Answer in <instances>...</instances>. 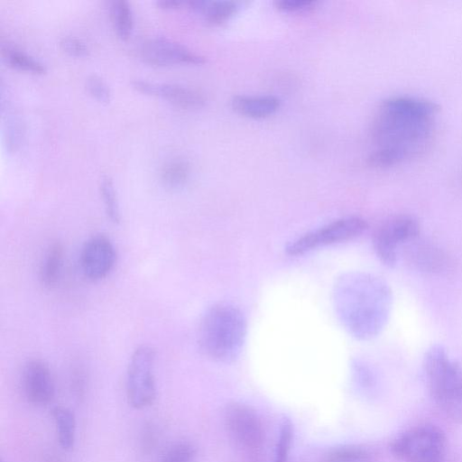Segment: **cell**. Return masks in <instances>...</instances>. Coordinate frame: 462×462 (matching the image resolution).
<instances>
[{
  "label": "cell",
  "mask_w": 462,
  "mask_h": 462,
  "mask_svg": "<svg viewBox=\"0 0 462 462\" xmlns=\"http://www.w3.org/2000/svg\"><path fill=\"white\" fill-rule=\"evenodd\" d=\"M439 111L436 103L421 97L397 95L384 99L372 121L374 149L368 164L391 167L424 152L434 136Z\"/></svg>",
  "instance_id": "cell-1"
},
{
  "label": "cell",
  "mask_w": 462,
  "mask_h": 462,
  "mask_svg": "<svg viewBox=\"0 0 462 462\" xmlns=\"http://www.w3.org/2000/svg\"><path fill=\"white\" fill-rule=\"evenodd\" d=\"M381 285L365 276L349 275L337 284L335 302L346 328L359 337H373L380 329L384 314L378 305Z\"/></svg>",
  "instance_id": "cell-2"
},
{
  "label": "cell",
  "mask_w": 462,
  "mask_h": 462,
  "mask_svg": "<svg viewBox=\"0 0 462 462\" xmlns=\"http://www.w3.org/2000/svg\"><path fill=\"white\" fill-rule=\"evenodd\" d=\"M246 335V321L236 307L219 303L203 315L198 332V343L208 357L227 362L240 353Z\"/></svg>",
  "instance_id": "cell-3"
},
{
  "label": "cell",
  "mask_w": 462,
  "mask_h": 462,
  "mask_svg": "<svg viewBox=\"0 0 462 462\" xmlns=\"http://www.w3.org/2000/svg\"><path fill=\"white\" fill-rule=\"evenodd\" d=\"M423 368L437 406L450 420L462 423L461 365L449 359L445 349L437 345L425 354Z\"/></svg>",
  "instance_id": "cell-4"
},
{
  "label": "cell",
  "mask_w": 462,
  "mask_h": 462,
  "mask_svg": "<svg viewBox=\"0 0 462 462\" xmlns=\"http://www.w3.org/2000/svg\"><path fill=\"white\" fill-rule=\"evenodd\" d=\"M391 451L403 462H442L447 451V438L435 425H420L394 439Z\"/></svg>",
  "instance_id": "cell-5"
},
{
  "label": "cell",
  "mask_w": 462,
  "mask_h": 462,
  "mask_svg": "<svg viewBox=\"0 0 462 462\" xmlns=\"http://www.w3.org/2000/svg\"><path fill=\"white\" fill-rule=\"evenodd\" d=\"M155 352L148 346L137 347L126 371V395L135 409L151 406L157 396L154 374Z\"/></svg>",
  "instance_id": "cell-6"
},
{
  "label": "cell",
  "mask_w": 462,
  "mask_h": 462,
  "mask_svg": "<svg viewBox=\"0 0 462 462\" xmlns=\"http://www.w3.org/2000/svg\"><path fill=\"white\" fill-rule=\"evenodd\" d=\"M367 227L366 222L358 217L337 219L295 239L286 248L290 255H300L318 247L351 240Z\"/></svg>",
  "instance_id": "cell-7"
},
{
  "label": "cell",
  "mask_w": 462,
  "mask_h": 462,
  "mask_svg": "<svg viewBox=\"0 0 462 462\" xmlns=\"http://www.w3.org/2000/svg\"><path fill=\"white\" fill-rule=\"evenodd\" d=\"M420 234V224L409 215H399L386 220L374 235V248L379 259L388 266L397 262L401 245L416 238Z\"/></svg>",
  "instance_id": "cell-8"
},
{
  "label": "cell",
  "mask_w": 462,
  "mask_h": 462,
  "mask_svg": "<svg viewBox=\"0 0 462 462\" xmlns=\"http://www.w3.org/2000/svg\"><path fill=\"white\" fill-rule=\"evenodd\" d=\"M144 61L155 66L175 63L203 64L206 58L187 46L166 37L156 36L144 41L140 48Z\"/></svg>",
  "instance_id": "cell-9"
},
{
  "label": "cell",
  "mask_w": 462,
  "mask_h": 462,
  "mask_svg": "<svg viewBox=\"0 0 462 462\" xmlns=\"http://www.w3.org/2000/svg\"><path fill=\"white\" fill-rule=\"evenodd\" d=\"M116 261V252L112 241L99 234L88 238L82 246L79 264L85 277L99 281L113 270Z\"/></svg>",
  "instance_id": "cell-10"
},
{
  "label": "cell",
  "mask_w": 462,
  "mask_h": 462,
  "mask_svg": "<svg viewBox=\"0 0 462 462\" xmlns=\"http://www.w3.org/2000/svg\"><path fill=\"white\" fill-rule=\"evenodd\" d=\"M225 421L231 435L247 448H258L263 440V429L255 411L249 406L233 402L225 410Z\"/></svg>",
  "instance_id": "cell-11"
},
{
  "label": "cell",
  "mask_w": 462,
  "mask_h": 462,
  "mask_svg": "<svg viewBox=\"0 0 462 462\" xmlns=\"http://www.w3.org/2000/svg\"><path fill=\"white\" fill-rule=\"evenodd\" d=\"M22 384L27 401L37 406L48 404L54 397L55 384L49 365L41 359L26 362Z\"/></svg>",
  "instance_id": "cell-12"
},
{
  "label": "cell",
  "mask_w": 462,
  "mask_h": 462,
  "mask_svg": "<svg viewBox=\"0 0 462 462\" xmlns=\"http://www.w3.org/2000/svg\"><path fill=\"white\" fill-rule=\"evenodd\" d=\"M403 257L413 268L429 273H448L453 264L451 257L442 248L418 237L405 243Z\"/></svg>",
  "instance_id": "cell-13"
},
{
  "label": "cell",
  "mask_w": 462,
  "mask_h": 462,
  "mask_svg": "<svg viewBox=\"0 0 462 462\" xmlns=\"http://www.w3.org/2000/svg\"><path fill=\"white\" fill-rule=\"evenodd\" d=\"M132 85L143 93L160 96L182 107H200L206 101L200 91L178 83H158L136 79L132 81Z\"/></svg>",
  "instance_id": "cell-14"
},
{
  "label": "cell",
  "mask_w": 462,
  "mask_h": 462,
  "mask_svg": "<svg viewBox=\"0 0 462 462\" xmlns=\"http://www.w3.org/2000/svg\"><path fill=\"white\" fill-rule=\"evenodd\" d=\"M281 106L280 100L273 96H236L231 106L240 116L263 119L274 115Z\"/></svg>",
  "instance_id": "cell-15"
},
{
  "label": "cell",
  "mask_w": 462,
  "mask_h": 462,
  "mask_svg": "<svg viewBox=\"0 0 462 462\" xmlns=\"http://www.w3.org/2000/svg\"><path fill=\"white\" fill-rule=\"evenodd\" d=\"M190 9L204 15L206 22L219 25L227 22L237 11L238 5L234 1L196 0L185 3Z\"/></svg>",
  "instance_id": "cell-16"
},
{
  "label": "cell",
  "mask_w": 462,
  "mask_h": 462,
  "mask_svg": "<svg viewBox=\"0 0 462 462\" xmlns=\"http://www.w3.org/2000/svg\"><path fill=\"white\" fill-rule=\"evenodd\" d=\"M57 439L61 448L70 450L76 440V418L67 407L55 406L51 411Z\"/></svg>",
  "instance_id": "cell-17"
},
{
  "label": "cell",
  "mask_w": 462,
  "mask_h": 462,
  "mask_svg": "<svg viewBox=\"0 0 462 462\" xmlns=\"http://www.w3.org/2000/svg\"><path fill=\"white\" fill-rule=\"evenodd\" d=\"M64 250L61 243L56 241L50 245L40 268V279L42 283L51 288L58 282L63 263Z\"/></svg>",
  "instance_id": "cell-18"
},
{
  "label": "cell",
  "mask_w": 462,
  "mask_h": 462,
  "mask_svg": "<svg viewBox=\"0 0 462 462\" xmlns=\"http://www.w3.org/2000/svg\"><path fill=\"white\" fill-rule=\"evenodd\" d=\"M110 14L114 29L122 40L129 38L133 29V12L126 0L110 2Z\"/></svg>",
  "instance_id": "cell-19"
},
{
  "label": "cell",
  "mask_w": 462,
  "mask_h": 462,
  "mask_svg": "<svg viewBox=\"0 0 462 462\" xmlns=\"http://www.w3.org/2000/svg\"><path fill=\"white\" fill-rule=\"evenodd\" d=\"M6 62L16 69L32 73H44L46 65L21 49L14 46H5L2 49Z\"/></svg>",
  "instance_id": "cell-20"
},
{
  "label": "cell",
  "mask_w": 462,
  "mask_h": 462,
  "mask_svg": "<svg viewBox=\"0 0 462 462\" xmlns=\"http://www.w3.org/2000/svg\"><path fill=\"white\" fill-rule=\"evenodd\" d=\"M189 175V163L182 159H171L165 162L160 170V178L169 188H179L188 180Z\"/></svg>",
  "instance_id": "cell-21"
},
{
  "label": "cell",
  "mask_w": 462,
  "mask_h": 462,
  "mask_svg": "<svg viewBox=\"0 0 462 462\" xmlns=\"http://www.w3.org/2000/svg\"><path fill=\"white\" fill-rule=\"evenodd\" d=\"M99 189L105 210L109 219L114 223L120 221V209L116 191L109 176H103L99 182Z\"/></svg>",
  "instance_id": "cell-22"
},
{
  "label": "cell",
  "mask_w": 462,
  "mask_h": 462,
  "mask_svg": "<svg viewBox=\"0 0 462 462\" xmlns=\"http://www.w3.org/2000/svg\"><path fill=\"white\" fill-rule=\"evenodd\" d=\"M368 454L362 448L345 447L327 453L321 462H362L366 460Z\"/></svg>",
  "instance_id": "cell-23"
},
{
  "label": "cell",
  "mask_w": 462,
  "mask_h": 462,
  "mask_svg": "<svg viewBox=\"0 0 462 462\" xmlns=\"http://www.w3.org/2000/svg\"><path fill=\"white\" fill-rule=\"evenodd\" d=\"M195 457L194 447L188 442H178L163 452L160 462H192Z\"/></svg>",
  "instance_id": "cell-24"
},
{
  "label": "cell",
  "mask_w": 462,
  "mask_h": 462,
  "mask_svg": "<svg viewBox=\"0 0 462 462\" xmlns=\"http://www.w3.org/2000/svg\"><path fill=\"white\" fill-rule=\"evenodd\" d=\"M292 438L293 427L291 421L288 418H285L280 429V436L275 452V462H287Z\"/></svg>",
  "instance_id": "cell-25"
},
{
  "label": "cell",
  "mask_w": 462,
  "mask_h": 462,
  "mask_svg": "<svg viewBox=\"0 0 462 462\" xmlns=\"http://www.w3.org/2000/svg\"><path fill=\"white\" fill-rule=\"evenodd\" d=\"M88 91L98 101L108 103L111 98V91L106 82L98 75L91 74L85 81Z\"/></svg>",
  "instance_id": "cell-26"
},
{
  "label": "cell",
  "mask_w": 462,
  "mask_h": 462,
  "mask_svg": "<svg viewBox=\"0 0 462 462\" xmlns=\"http://www.w3.org/2000/svg\"><path fill=\"white\" fill-rule=\"evenodd\" d=\"M274 4L276 8L282 12L296 14L313 10L318 2L312 0H281Z\"/></svg>",
  "instance_id": "cell-27"
},
{
  "label": "cell",
  "mask_w": 462,
  "mask_h": 462,
  "mask_svg": "<svg viewBox=\"0 0 462 462\" xmlns=\"http://www.w3.org/2000/svg\"><path fill=\"white\" fill-rule=\"evenodd\" d=\"M60 45L63 51L73 56H85L88 53V47L81 39L67 35L60 40Z\"/></svg>",
  "instance_id": "cell-28"
},
{
  "label": "cell",
  "mask_w": 462,
  "mask_h": 462,
  "mask_svg": "<svg viewBox=\"0 0 462 462\" xmlns=\"http://www.w3.org/2000/svg\"><path fill=\"white\" fill-rule=\"evenodd\" d=\"M156 442V434L154 429L152 427V425H148L143 429V434H142V448L147 452L150 451L151 448L154 447V444Z\"/></svg>",
  "instance_id": "cell-29"
},
{
  "label": "cell",
  "mask_w": 462,
  "mask_h": 462,
  "mask_svg": "<svg viewBox=\"0 0 462 462\" xmlns=\"http://www.w3.org/2000/svg\"><path fill=\"white\" fill-rule=\"evenodd\" d=\"M184 3L179 0H159L157 1V5L162 8H177L183 5Z\"/></svg>",
  "instance_id": "cell-30"
}]
</instances>
